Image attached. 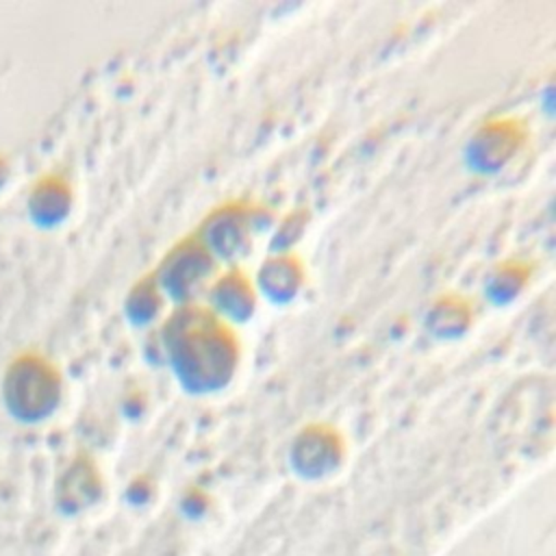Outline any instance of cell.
<instances>
[{
  "instance_id": "7a4b0ae2",
  "label": "cell",
  "mask_w": 556,
  "mask_h": 556,
  "mask_svg": "<svg viewBox=\"0 0 556 556\" xmlns=\"http://www.w3.org/2000/svg\"><path fill=\"white\" fill-rule=\"evenodd\" d=\"M217 261L204 250L195 235L180 239L163 256L152 278L165 300L176 306L198 304L217 276Z\"/></svg>"
},
{
  "instance_id": "3957f363",
  "label": "cell",
  "mask_w": 556,
  "mask_h": 556,
  "mask_svg": "<svg viewBox=\"0 0 556 556\" xmlns=\"http://www.w3.org/2000/svg\"><path fill=\"white\" fill-rule=\"evenodd\" d=\"M267 226L269 224L261 219L258 206L228 202L213 208L204 217L195 239L217 263H228L235 267L243 256H248L252 248V235Z\"/></svg>"
},
{
  "instance_id": "8992f818",
  "label": "cell",
  "mask_w": 556,
  "mask_h": 556,
  "mask_svg": "<svg viewBox=\"0 0 556 556\" xmlns=\"http://www.w3.org/2000/svg\"><path fill=\"white\" fill-rule=\"evenodd\" d=\"M341 439L330 426L311 424L293 439L291 463L302 476L315 478L332 471L341 458Z\"/></svg>"
},
{
  "instance_id": "277c9868",
  "label": "cell",
  "mask_w": 556,
  "mask_h": 556,
  "mask_svg": "<svg viewBox=\"0 0 556 556\" xmlns=\"http://www.w3.org/2000/svg\"><path fill=\"white\" fill-rule=\"evenodd\" d=\"M523 130L513 119H493L480 126L465 148V163L480 176L497 174L521 148Z\"/></svg>"
},
{
  "instance_id": "8fae6325",
  "label": "cell",
  "mask_w": 556,
  "mask_h": 556,
  "mask_svg": "<svg viewBox=\"0 0 556 556\" xmlns=\"http://www.w3.org/2000/svg\"><path fill=\"white\" fill-rule=\"evenodd\" d=\"M306 224H308V213L306 211H291L289 215H285L274 226V235H271V243H269L271 254L291 252V248L302 239V235L306 230Z\"/></svg>"
},
{
  "instance_id": "6da1fadb",
  "label": "cell",
  "mask_w": 556,
  "mask_h": 556,
  "mask_svg": "<svg viewBox=\"0 0 556 556\" xmlns=\"http://www.w3.org/2000/svg\"><path fill=\"white\" fill-rule=\"evenodd\" d=\"M163 363L191 395L226 389L237 374L239 339L226 321L206 306H176L156 330Z\"/></svg>"
},
{
  "instance_id": "30bf717a",
  "label": "cell",
  "mask_w": 556,
  "mask_h": 556,
  "mask_svg": "<svg viewBox=\"0 0 556 556\" xmlns=\"http://www.w3.org/2000/svg\"><path fill=\"white\" fill-rule=\"evenodd\" d=\"M528 282V269L523 263H502L497 265L484 280V298L495 304V306H504L510 304L519 291H523Z\"/></svg>"
},
{
  "instance_id": "5b68a950",
  "label": "cell",
  "mask_w": 556,
  "mask_h": 556,
  "mask_svg": "<svg viewBox=\"0 0 556 556\" xmlns=\"http://www.w3.org/2000/svg\"><path fill=\"white\" fill-rule=\"evenodd\" d=\"M206 308L228 326L245 324L256 311V289L237 267L217 274L204 293Z\"/></svg>"
},
{
  "instance_id": "9c48e42d",
  "label": "cell",
  "mask_w": 556,
  "mask_h": 556,
  "mask_svg": "<svg viewBox=\"0 0 556 556\" xmlns=\"http://www.w3.org/2000/svg\"><path fill=\"white\" fill-rule=\"evenodd\" d=\"M165 306V298L161 289L156 287L152 276H143L135 282V287L128 291V298L124 302L126 317L132 326H152Z\"/></svg>"
},
{
  "instance_id": "ba28073f",
  "label": "cell",
  "mask_w": 556,
  "mask_h": 556,
  "mask_svg": "<svg viewBox=\"0 0 556 556\" xmlns=\"http://www.w3.org/2000/svg\"><path fill=\"white\" fill-rule=\"evenodd\" d=\"M424 324L437 339H458L471 326V306L458 295L439 298L428 308Z\"/></svg>"
},
{
  "instance_id": "52a82bcc",
  "label": "cell",
  "mask_w": 556,
  "mask_h": 556,
  "mask_svg": "<svg viewBox=\"0 0 556 556\" xmlns=\"http://www.w3.org/2000/svg\"><path fill=\"white\" fill-rule=\"evenodd\" d=\"M306 280V271L302 261L291 254H271L263 261V265L256 271V278L252 280L256 295L265 298L271 304H289L293 302Z\"/></svg>"
}]
</instances>
